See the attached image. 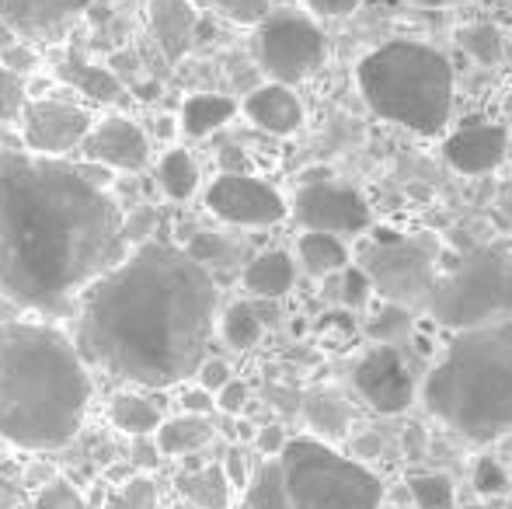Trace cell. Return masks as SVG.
Masks as SVG:
<instances>
[{"label": "cell", "instance_id": "6da1fadb", "mask_svg": "<svg viewBox=\"0 0 512 509\" xmlns=\"http://www.w3.org/2000/svg\"><path fill=\"white\" fill-rule=\"evenodd\" d=\"M216 286L182 248L143 241L84 290L81 349L108 374L143 387L189 381L206 360Z\"/></svg>", "mask_w": 512, "mask_h": 509}, {"label": "cell", "instance_id": "7a4b0ae2", "mask_svg": "<svg viewBox=\"0 0 512 509\" xmlns=\"http://www.w3.org/2000/svg\"><path fill=\"white\" fill-rule=\"evenodd\" d=\"M126 255L122 210L81 164L28 161L0 175V293L42 314H70Z\"/></svg>", "mask_w": 512, "mask_h": 509}, {"label": "cell", "instance_id": "3957f363", "mask_svg": "<svg viewBox=\"0 0 512 509\" xmlns=\"http://www.w3.org/2000/svg\"><path fill=\"white\" fill-rule=\"evenodd\" d=\"M91 381L77 346L49 325H0V440L60 450L77 436Z\"/></svg>", "mask_w": 512, "mask_h": 509}, {"label": "cell", "instance_id": "277c9868", "mask_svg": "<svg viewBox=\"0 0 512 509\" xmlns=\"http://www.w3.org/2000/svg\"><path fill=\"white\" fill-rule=\"evenodd\" d=\"M422 401L471 443L512 433V321L460 332L425 377Z\"/></svg>", "mask_w": 512, "mask_h": 509}, {"label": "cell", "instance_id": "5b68a950", "mask_svg": "<svg viewBox=\"0 0 512 509\" xmlns=\"http://www.w3.org/2000/svg\"><path fill=\"white\" fill-rule=\"evenodd\" d=\"M356 81L380 119L418 136H439L453 112V67L422 42H387L363 56Z\"/></svg>", "mask_w": 512, "mask_h": 509}, {"label": "cell", "instance_id": "8992f818", "mask_svg": "<svg viewBox=\"0 0 512 509\" xmlns=\"http://www.w3.org/2000/svg\"><path fill=\"white\" fill-rule=\"evenodd\" d=\"M276 461L290 509H380V478L359 461L331 450L324 440H286Z\"/></svg>", "mask_w": 512, "mask_h": 509}, {"label": "cell", "instance_id": "52a82bcc", "mask_svg": "<svg viewBox=\"0 0 512 509\" xmlns=\"http://www.w3.org/2000/svg\"><path fill=\"white\" fill-rule=\"evenodd\" d=\"M425 307L439 325L457 332L512 321V258L502 252L467 255L450 279L436 283Z\"/></svg>", "mask_w": 512, "mask_h": 509}, {"label": "cell", "instance_id": "ba28073f", "mask_svg": "<svg viewBox=\"0 0 512 509\" xmlns=\"http://www.w3.org/2000/svg\"><path fill=\"white\" fill-rule=\"evenodd\" d=\"M436 258L439 238L432 234H411V238H384L366 252L363 272L370 276L373 293L411 311L429 304L436 290Z\"/></svg>", "mask_w": 512, "mask_h": 509}, {"label": "cell", "instance_id": "9c48e42d", "mask_svg": "<svg viewBox=\"0 0 512 509\" xmlns=\"http://www.w3.org/2000/svg\"><path fill=\"white\" fill-rule=\"evenodd\" d=\"M255 56L258 67L272 81L290 88V84L304 81L321 67L324 56H328V39L310 14L286 7V11H269L258 21Z\"/></svg>", "mask_w": 512, "mask_h": 509}, {"label": "cell", "instance_id": "30bf717a", "mask_svg": "<svg viewBox=\"0 0 512 509\" xmlns=\"http://www.w3.org/2000/svg\"><path fill=\"white\" fill-rule=\"evenodd\" d=\"M206 206L220 220L237 227H276L286 220L290 206L269 182L244 171H227L206 189Z\"/></svg>", "mask_w": 512, "mask_h": 509}, {"label": "cell", "instance_id": "8fae6325", "mask_svg": "<svg viewBox=\"0 0 512 509\" xmlns=\"http://www.w3.org/2000/svg\"><path fill=\"white\" fill-rule=\"evenodd\" d=\"M293 213L297 224H304V231H321V234H363L370 227L373 213L366 206V199L356 189L338 182H310L297 192L293 199Z\"/></svg>", "mask_w": 512, "mask_h": 509}, {"label": "cell", "instance_id": "7c38bea8", "mask_svg": "<svg viewBox=\"0 0 512 509\" xmlns=\"http://www.w3.org/2000/svg\"><path fill=\"white\" fill-rule=\"evenodd\" d=\"M91 129V116L70 102H53V98H39L21 109V136L32 154L42 157H60L67 150L81 147V140Z\"/></svg>", "mask_w": 512, "mask_h": 509}, {"label": "cell", "instance_id": "4fadbf2b", "mask_svg": "<svg viewBox=\"0 0 512 509\" xmlns=\"http://www.w3.org/2000/svg\"><path fill=\"white\" fill-rule=\"evenodd\" d=\"M352 384H356V391L366 398V405L384 415L405 412L411 405V398H415V381H411L401 353L391 346L370 349V353L356 363V370H352Z\"/></svg>", "mask_w": 512, "mask_h": 509}, {"label": "cell", "instance_id": "5bb4252c", "mask_svg": "<svg viewBox=\"0 0 512 509\" xmlns=\"http://www.w3.org/2000/svg\"><path fill=\"white\" fill-rule=\"evenodd\" d=\"M91 0H0V21L32 42H60Z\"/></svg>", "mask_w": 512, "mask_h": 509}, {"label": "cell", "instance_id": "9a60e30c", "mask_svg": "<svg viewBox=\"0 0 512 509\" xmlns=\"http://www.w3.org/2000/svg\"><path fill=\"white\" fill-rule=\"evenodd\" d=\"M81 147L91 164H102L108 171H140L150 157V143L143 129L122 116H108L105 123L88 129Z\"/></svg>", "mask_w": 512, "mask_h": 509}, {"label": "cell", "instance_id": "2e32d148", "mask_svg": "<svg viewBox=\"0 0 512 509\" xmlns=\"http://www.w3.org/2000/svg\"><path fill=\"white\" fill-rule=\"evenodd\" d=\"M509 154V133L495 123H471L446 136L443 157L460 175H488Z\"/></svg>", "mask_w": 512, "mask_h": 509}, {"label": "cell", "instance_id": "e0dca14e", "mask_svg": "<svg viewBox=\"0 0 512 509\" xmlns=\"http://www.w3.org/2000/svg\"><path fill=\"white\" fill-rule=\"evenodd\" d=\"M241 109L251 123L272 136H290L304 126V105L283 84H262V88H255L244 98Z\"/></svg>", "mask_w": 512, "mask_h": 509}, {"label": "cell", "instance_id": "ac0fdd59", "mask_svg": "<svg viewBox=\"0 0 512 509\" xmlns=\"http://www.w3.org/2000/svg\"><path fill=\"white\" fill-rule=\"evenodd\" d=\"M150 32L171 63L182 60L196 42V11L189 0H150Z\"/></svg>", "mask_w": 512, "mask_h": 509}, {"label": "cell", "instance_id": "d6986e66", "mask_svg": "<svg viewBox=\"0 0 512 509\" xmlns=\"http://www.w3.org/2000/svg\"><path fill=\"white\" fill-rule=\"evenodd\" d=\"M241 283H244V290L262 300L286 297V293L293 290V283H297V262L286 252H265V255L251 258Z\"/></svg>", "mask_w": 512, "mask_h": 509}, {"label": "cell", "instance_id": "ffe728a7", "mask_svg": "<svg viewBox=\"0 0 512 509\" xmlns=\"http://www.w3.org/2000/svg\"><path fill=\"white\" fill-rule=\"evenodd\" d=\"M213 440V422L206 415H178L157 426L154 443L161 450V457H189L199 454L203 447H209Z\"/></svg>", "mask_w": 512, "mask_h": 509}, {"label": "cell", "instance_id": "44dd1931", "mask_svg": "<svg viewBox=\"0 0 512 509\" xmlns=\"http://www.w3.org/2000/svg\"><path fill=\"white\" fill-rule=\"evenodd\" d=\"M60 77L67 84H74L77 91H84L91 102H102V105L126 102V88H122L119 77H115L112 70L81 60V56H70V60H63L60 63Z\"/></svg>", "mask_w": 512, "mask_h": 509}, {"label": "cell", "instance_id": "7402d4cb", "mask_svg": "<svg viewBox=\"0 0 512 509\" xmlns=\"http://www.w3.org/2000/svg\"><path fill=\"white\" fill-rule=\"evenodd\" d=\"M304 419L317 436H324V440H342V436L349 433L352 408L342 394L324 387V391H310L304 398Z\"/></svg>", "mask_w": 512, "mask_h": 509}, {"label": "cell", "instance_id": "603a6c76", "mask_svg": "<svg viewBox=\"0 0 512 509\" xmlns=\"http://www.w3.org/2000/svg\"><path fill=\"white\" fill-rule=\"evenodd\" d=\"M237 116V102L227 95H192L182 105V133L192 140L216 133L220 126H227Z\"/></svg>", "mask_w": 512, "mask_h": 509}, {"label": "cell", "instance_id": "cb8c5ba5", "mask_svg": "<svg viewBox=\"0 0 512 509\" xmlns=\"http://www.w3.org/2000/svg\"><path fill=\"white\" fill-rule=\"evenodd\" d=\"M297 255L310 276H331L349 265V248L342 245V238L321 231H304V238L297 241Z\"/></svg>", "mask_w": 512, "mask_h": 509}, {"label": "cell", "instance_id": "d4e9b609", "mask_svg": "<svg viewBox=\"0 0 512 509\" xmlns=\"http://www.w3.org/2000/svg\"><path fill=\"white\" fill-rule=\"evenodd\" d=\"M108 419L126 436H154L157 426L164 422L161 408L143 398V394H115L112 405H108Z\"/></svg>", "mask_w": 512, "mask_h": 509}, {"label": "cell", "instance_id": "484cf974", "mask_svg": "<svg viewBox=\"0 0 512 509\" xmlns=\"http://www.w3.org/2000/svg\"><path fill=\"white\" fill-rule=\"evenodd\" d=\"M185 499L196 503L199 509H227L230 506V482L223 475L220 464H203L199 471H185L178 478Z\"/></svg>", "mask_w": 512, "mask_h": 509}, {"label": "cell", "instance_id": "4316f807", "mask_svg": "<svg viewBox=\"0 0 512 509\" xmlns=\"http://www.w3.org/2000/svg\"><path fill=\"white\" fill-rule=\"evenodd\" d=\"M157 182H161L164 196L175 199V203H185V199L199 189V168L189 150L171 147L168 154L161 157V164H157Z\"/></svg>", "mask_w": 512, "mask_h": 509}, {"label": "cell", "instance_id": "83f0119b", "mask_svg": "<svg viewBox=\"0 0 512 509\" xmlns=\"http://www.w3.org/2000/svg\"><path fill=\"white\" fill-rule=\"evenodd\" d=\"M244 489H248V499H244V506L248 509H290L276 457H269Z\"/></svg>", "mask_w": 512, "mask_h": 509}, {"label": "cell", "instance_id": "f1b7e54d", "mask_svg": "<svg viewBox=\"0 0 512 509\" xmlns=\"http://www.w3.org/2000/svg\"><path fill=\"white\" fill-rule=\"evenodd\" d=\"M220 332H223V342L237 353L251 349L258 339H262V318L251 304H234L220 321Z\"/></svg>", "mask_w": 512, "mask_h": 509}, {"label": "cell", "instance_id": "f546056e", "mask_svg": "<svg viewBox=\"0 0 512 509\" xmlns=\"http://www.w3.org/2000/svg\"><path fill=\"white\" fill-rule=\"evenodd\" d=\"M457 39H460V46L471 53V60L481 63V67H495V63L502 60V53H506L502 35L495 25H471V28H464Z\"/></svg>", "mask_w": 512, "mask_h": 509}, {"label": "cell", "instance_id": "4dcf8cb0", "mask_svg": "<svg viewBox=\"0 0 512 509\" xmlns=\"http://www.w3.org/2000/svg\"><path fill=\"white\" fill-rule=\"evenodd\" d=\"M408 489L418 509H453V482L446 475H415Z\"/></svg>", "mask_w": 512, "mask_h": 509}, {"label": "cell", "instance_id": "1f68e13d", "mask_svg": "<svg viewBox=\"0 0 512 509\" xmlns=\"http://www.w3.org/2000/svg\"><path fill=\"white\" fill-rule=\"evenodd\" d=\"M408 328H411V311H405V307H398V304H384L370 318V335L380 342L398 339V335H405Z\"/></svg>", "mask_w": 512, "mask_h": 509}, {"label": "cell", "instance_id": "d6a6232c", "mask_svg": "<svg viewBox=\"0 0 512 509\" xmlns=\"http://www.w3.org/2000/svg\"><path fill=\"white\" fill-rule=\"evenodd\" d=\"M21 109H25V81L0 67V119L11 123L21 116Z\"/></svg>", "mask_w": 512, "mask_h": 509}, {"label": "cell", "instance_id": "836d02e7", "mask_svg": "<svg viewBox=\"0 0 512 509\" xmlns=\"http://www.w3.org/2000/svg\"><path fill=\"white\" fill-rule=\"evenodd\" d=\"M474 489L481 496H502L509 489V471L495 457H481L478 468H474Z\"/></svg>", "mask_w": 512, "mask_h": 509}, {"label": "cell", "instance_id": "e575fe53", "mask_svg": "<svg viewBox=\"0 0 512 509\" xmlns=\"http://www.w3.org/2000/svg\"><path fill=\"white\" fill-rule=\"evenodd\" d=\"M119 509H157V485L147 475H136L122 485Z\"/></svg>", "mask_w": 512, "mask_h": 509}, {"label": "cell", "instance_id": "d590c367", "mask_svg": "<svg viewBox=\"0 0 512 509\" xmlns=\"http://www.w3.org/2000/svg\"><path fill=\"white\" fill-rule=\"evenodd\" d=\"M209 4L220 7L237 25H258L269 14V0H209Z\"/></svg>", "mask_w": 512, "mask_h": 509}, {"label": "cell", "instance_id": "8d00e7d4", "mask_svg": "<svg viewBox=\"0 0 512 509\" xmlns=\"http://www.w3.org/2000/svg\"><path fill=\"white\" fill-rule=\"evenodd\" d=\"M373 297V286H370V276L356 265H345L342 269V304L349 307H366Z\"/></svg>", "mask_w": 512, "mask_h": 509}, {"label": "cell", "instance_id": "74e56055", "mask_svg": "<svg viewBox=\"0 0 512 509\" xmlns=\"http://www.w3.org/2000/svg\"><path fill=\"white\" fill-rule=\"evenodd\" d=\"M185 255H189L192 262H199V265L216 262V258L227 255V241H223L220 234H213V231H199V234H192V241H189V248H185Z\"/></svg>", "mask_w": 512, "mask_h": 509}, {"label": "cell", "instance_id": "f35d334b", "mask_svg": "<svg viewBox=\"0 0 512 509\" xmlns=\"http://www.w3.org/2000/svg\"><path fill=\"white\" fill-rule=\"evenodd\" d=\"M154 224H157V210L154 206H140V210L133 213V217H122V241L126 245H143L147 241V234L154 231Z\"/></svg>", "mask_w": 512, "mask_h": 509}, {"label": "cell", "instance_id": "ab89813d", "mask_svg": "<svg viewBox=\"0 0 512 509\" xmlns=\"http://www.w3.org/2000/svg\"><path fill=\"white\" fill-rule=\"evenodd\" d=\"M213 401H216V408H220V412L241 415V412H244V405H248V384H244V381H234V377H230V381L213 394Z\"/></svg>", "mask_w": 512, "mask_h": 509}, {"label": "cell", "instance_id": "60d3db41", "mask_svg": "<svg viewBox=\"0 0 512 509\" xmlns=\"http://www.w3.org/2000/svg\"><path fill=\"white\" fill-rule=\"evenodd\" d=\"M39 509H81V499L67 482H49L39 496Z\"/></svg>", "mask_w": 512, "mask_h": 509}, {"label": "cell", "instance_id": "b9f144b4", "mask_svg": "<svg viewBox=\"0 0 512 509\" xmlns=\"http://www.w3.org/2000/svg\"><path fill=\"white\" fill-rule=\"evenodd\" d=\"M196 374H199V387H203V391H209V394H216L223 384L230 381V367H227V360H216V356H206V360L199 363Z\"/></svg>", "mask_w": 512, "mask_h": 509}, {"label": "cell", "instance_id": "7bdbcfd3", "mask_svg": "<svg viewBox=\"0 0 512 509\" xmlns=\"http://www.w3.org/2000/svg\"><path fill=\"white\" fill-rule=\"evenodd\" d=\"M255 447L262 450L265 457H279L286 447V433L283 426H276V422H269V426L255 429Z\"/></svg>", "mask_w": 512, "mask_h": 509}, {"label": "cell", "instance_id": "ee69618b", "mask_svg": "<svg viewBox=\"0 0 512 509\" xmlns=\"http://www.w3.org/2000/svg\"><path fill=\"white\" fill-rule=\"evenodd\" d=\"M129 457H133V464L143 471H154L157 464H161V450H157V443L150 440V436H133V450H129Z\"/></svg>", "mask_w": 512, "mask_h": 509}, {"label": "cell", "instance_id": "f6af8a7d", "mask_svg": "<svg viewBox=\"0 0 512 509\" xmlns=\"http://www.w3.org/2000/svg\"><path fill=\"white\" fill-rule=\"evenodd\" d=\"M223 475H227V482H230V489H244L248 485V464H244V454L241 450H227V457H223Z\"/></svg>", "mask_w": 512, "mask_h": 509}, {"label": "cell", "instance_id": "bcb514c9", "mask_svg": "<svg viewBox=\"0 0 512 509\" xmlns=\"http://www.w3.org/2000/svg\"><path fill=\"white\" fill-rule=\"evenodd\" d=\"M182 408H185V415H209L216 408V401L203 387H189V391L182 394Z\"/></svg>", "mask_w": 512, "mask_h": 509}, {"label": "cell", "instance_id": "7dc6e473", "mask_svg": "<svg viewBox=\"0 0 512 509\" xmlns=\"http://www.w3.org/2000/svg\"><path fill=\"white\" fill-rule=\"evenodd\" d=\"M314 14H321V18H342V14L356 11L359 0H304Z\"/></svg>", "mask_w": 512, "mask_h": 509}, {"label": "cell", "instance_id": "c3c4849f", "mask_svg": "<svg viewBox=\"0 0 512 509\" xmlns=\"http://www.w3.org/2000/svg\"><path fill=\"white\" fill-rule=\"evenodd\" d=\"M4 70H11V74H25V70H32L35 67V53H28L25 46H11V49H4V63H0Z\"/></svg>", "mask_w": 512, "mask_h": 509}, {"label": "cell", "instance_id": "681fc988", "mask_svg": "<svg viewBox=\"0 0 512 509\" xmlns=\"http://www.w3.org/2000/svg\"><path fill=\"white\" fill-rule=\"evenodd\" d=\"M32 161V157L25 154V150H18V147H0V175H4V171H14V168H21V164H28Z\"/></svg>", "mask_w": 512, "mask_h": 509}, {"label": "cell", "instance_id": "f907efd6", "mask_svg": "<svg viewBox=\"0 0 512 509\" xmlns=\"http://www.w3.org/2000/svg\"><path fill=\"white\" fill-rule=\"evenodd\" d=\"M352 450H356L359 457H370V454H380V436H359L356 443H352Z\"/></svg>", "mask_w": 512, "mask_h": 509}, {"label": "cell", "instance_id": "816d5d0a", "mask_svg": "<svg viewBox=\"0 0 512 509\" xmlns=\"http://www.w3.org/2000/svg\"><path fill=\"white\" fill-rule=\"evenodd\" d=\"M415 7H457V4H467V0H408Z\"/></svg>", "mask_w": 512, "mask_h": 509}, {"label": "cell", "instance_id": "f5cc1de1", "mask_svg": "<svg viewBox=\"0 0 512 509\" xmlns=\"http://www.w3.org/2000/svg\"><path fill=\"white\" fill-rule=\"evenodd\" d=\"M464 509H485V506H464Z\"/></svg>", "mask_w": 512, "mask_h": 509}, {"label": "cell", "instance_id": "db71d44e", "mask_svg": "<svg viewBox=\"0 0 512 509\" xmlns=\"http://www.w3.org/2000/svg\"><path fill=\"white\" fill-rule=\"evenodd\" d=\"M506 509H512V499H509V503H506Z\"/></svg>", "mask_w": 512, "mask_h": 509}]
</instances>
